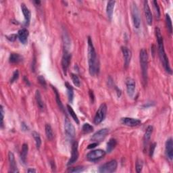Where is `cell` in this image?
Instances as JSON below:
<instances>
[{
    "label": "cell",
    "instance_id": "1",
    "mask_svg": "<svg viewBox=\"0 0 173 173\" xmlns=\"http://www.w3.org/2000/svg\"><path fill=\"white\" fill-rule=\"evenodd\" d=\"M88 63L90 75L91 76L97 75L100 71V62L92 40L90 37L88 38Z\"/></svg>",
    "mask_w": 173,
    "mask_h": 173
},
{
    "label": "cell",
    "instance_id": "2",
    "mask_svg": "<svg viewBox=\"0 0 173 173\" xmlns=\"http://www.w3.org/2000/svg\"><path fill=\"white\" fill-rule=\"evenodd\" d=\"M155 36H156V38H157L159 56H160L161 61H162V62L164 69H165V70L167 72L171 74V75L172 69H171V66H170L168 58V57H167V56L166 54L165 50H164L163 37L161 34V30L158 27H156L155 29Z\"/></svg>",
    "mask_w": 173,
    "mask_h": 173
},
{
    "label": "cell",
    "instance_id": "3",
    "mask_svg": "<svg viewBox=\"0 0 173 173\" xmlns=\"http://www.w3.org/2000/svg\"><path fill=\"white\" fill-rule=\"evenodd\" d=\"M139 59L143 83L146 84L147 81V69H148V56L146 50L142 49L140 51Z\"/></svg>",
    "mask_w": 173,
    "mask_h": 173
},
{
    "label": "cell",
    "instance_id": "4",
    "mask_svg": "<svg viewBox=\"0 0 173 173\" xmlns=\"http://www.w3.org/2000/svg\"><path fill=\"white\" fill-rule=\"evenodd\" d=\"M131 16L133 26H134L136 29H139L141 25V18L139 10L137 5L135 3H133L131 5Z\"/></svg>",
    "mask_w": 173,
    "mask_h": 173
},
{
    "label": "cell",
    "instance_id": "5",
    "mask_svg": "<svg viewBox=\"0 0 173 173\" xmlns=\"http://www.w3.org/2000/svg\"><path fill=\"white\" fill-rule=\"evenodd\" d=\"M107 112V106L106 104H102L99 107L98 111L96 112V114L95 115L94 120H93V123L95 124H100L102 121L104 120L105 117L106 116Z\"/></svg>",
    "mask_w": 173,
    "mask_h": 173
},
{
    "label": "cell",
    "instance_id": "6",
    "mask_svg": "<svg viewBox=\"0 0 173 173\" xmlns=\"http://www.w3.org/2000/svg\"><path fill=\"white\" fill-rule=\"evenodd\" d=\"M118 163L116 160H112L107 162L106 164H103L99 168V172L101 173H111L114 172L117 168Z\"/></svg>",
    "mask_w": 173,
    "mask_h": 173
},
{
    "label": "cell",
    "instance_id": "7",
    "mask_svg": "<svg viewBox=\"0 0 173 173\" xmlns=\"http://www.w3.org/2000/svg\"><path fill=\"white\" fill-rule=\"evenodd\" d=\"M64 130L66 137L70 140H72L75 137V129L71 122L67 117L64 120Z\"/></svg>",
    "mask_w": 173,
    "mask_h": 173
},
{
    "label": "cell",
    "instance_id": "8",
    "mask_svg": "<svg viewBox=\"0 0 173 173\" xmlns=\"http://www.w3.org/2000/svg\"><path fill=\"white\" fill-rule=\"evenodd\" d=\"M106 155V152H104V150L102 149H95L93 150V151L90 152L89 153H88L87 155V158L89 161L95 162L97 161L100 159L104 158Z\"/></svg>",
    "mask_w": 173,
    "mask_h": 173
},
{
    "label": "cell",
    "instance_id": "9",
    "mask_svg": "<svg viewBox=\"0 0 173 173\" xmlns=\"http://www.w3.org/2000/svg\"><path fill=\"white\" fill-rule=\"evenodd\" d=\"M71 57H72L71 53H70L69 51L68 50L64 51V53L62 58V67L64 75H66V72L69 67L70 60H71Z\"/></svg>",
    "mask_w": 173,
    "mask_h": 173
},
{
    "label": "cell",
    "instance_id": "10",
    "mask_svg": "<svg viewBox=\"0 0 173 173\" xmlns=\"http://www.w3.org/2000/svg\"><path fill=\"white\" fill-rule=\"evenodd\" d=\"M108 133L109 130L106 128L102 129H100V130H98V131L96 132L91 137L92 142H95L98 143L101 142L102 140L104 139V138L106 137V135Z\"/></svg>",
    "mask_w": 173,
    "mask_h": 173
},
{
    "label": "cell",
    "instance_id": "11",
    "mask_svg": "<svg viewBox=\"0 0 173 173\" xmlns=\"http://www.w3.org/2000/svg\"><path fill=\"white\" fill-rule=\"evenodd\" d=\"M126 86H127V94L129 97L132 98L135 93V87H136V83L134 79L128 77L126 79Z\"/></svg>",
    "mask_w": 173,
    "mask_h": 173
},
{
    "label": "cell",
    "instance_id": "12",
    "mask_svg": "<svg viewBox=\"0 0 173 173\" xmlns=\"http://www.w3.org/2000/svg\"><path fill=\"white\" fill-rule=\"evenodd\" d=\"M78 158V143L76 141H74L72 145V154L70 160L68 162V166L72 165Z\"/></svg>",
    "mask_w": 173,
    "mask_h": 173
},
{
    "label": "cell",
    "instance_id": "13",
    "mask_svg": "<svg viewBox=\"0 0 173 173\" xmlns=\"http://www.w3.org/2000/svg\"><path fill=\"white\" fill-rule=\"evenodd\" d=\"M121 49H122V52H123V54L124 67L127 68L129 66L130 59H131L132 52H131V51H130L129 48L127 47H122Z\"/></svg>",
    "mask_w": 173,
    "mask_h": 173
},
{
    "label": "cell",
    "instance_id": "14",
    "mask_svg": "<svg viewBox=\"0 0 173 173\" xmlns=\"http://www.w3.org/2000/svg\"><path fill=\"white\" fill-rule=\"evenodd\" d=\"M121 123L126 126L137 127L140 125L141 121L137 118H133L129 117H124L121 118Z\"/></svg>",
    "mask_w": 173,
    "mask_h": 173
},
{
    "label": "cell",
    "instance_id": "15",
    "mask_svg": "<svg viewBox=\"0 0 173 173\" xmlns=\"http://www.w3.org/2000/svg\"><path fill=\"white\" fill-rule=\"evenodd\" d=\"M165 154L166 157L170 160H172L173 158V141L172 138L167 139L165 145Z\"/></svg>",
    "mask_w": 173,
    "mask_h": 173
},
{
    "label": "cell",
    "instance_id": "16",
    "mask_svg": "<svg viewBox=\"0 0 173 173\" xmlns=\"http://www.w3.org/2000/svg\"><path fill=\"white\" fill-rule=\"evenodd\" d=\"M143 10H144L145 16H146L147 23L149 25H152V22H153V16H152V11L151 10H150V8L149 6L148 2H147V1L144 2Z\"/></svg>",
    "mask_w": 173,
    "mask_h": 173
},
{
    "label": "cell",
    "instance_id": "17",
    "mask_svg": "<svg viewBox=\"0 0 173 173\" xmlns=\"http://www.w3.org/2000/svg\"><path fill=\"white\" fill-rule=\"evenodd\" d=\"M8 160H9L10 168L11 172H18V170L17 168V164L15 160L14 155L12 152H8Z\"/></svg>",
    "mask_w": 173,
    "mask_h": 173
},
{
    "label": "cell",
    "instance_id": "18",
    "mask_svg": "<svg viewBox=\"0 0 173 173\" xmlns=\"http://www.w3.org/2000/svg\"><path fill=\"white\" fill-rule=\"evenodd\" d=\"M29 35V30L27 29H25V28H23V29L18 30V37L20 41H21L22 44L24 45L27 43Z\"/></svg>",
    "mask_w": 173,
    "mask_h": 173
},
{
    "label": "cell",
    "instance_id": "19",
    "mask_svg": "<svg viewBox=\"0 0 173 173\" xmlns=\"http://www.w3.org/2000/svg\"><path fill=\"white\" fill-rule=\"evenodd\" d=\"M21 10L22 12L23 13V15L24 17V24L26 26H28L29 24L30 21V12L29 8H28L26 5L24 4H21Z\"/></svg>",
    "mask_w": 173,
    "mask_h": 173
},
{
    "label": "cell",
    "instance_id": "20",
    "mask_svg": "<svg viewBox=\"0 0 173 173\" xmlns=\"http://www.w3.org/2000/svg\"><path fill=\"white\" fill-rule=\"evenodd\" d=\"M153 133V127L152 126H149L147 127V128L146 129V133L144 134V137H143V145H144V147H146L148 145L149 141L151 139L152 135Z\"/></svg>",
    "mask_w": 173,
    "mask_h": 173
},
{
    "label": "cell",
    "instance_id": "21",
    "mask_svg": "<svg viewBox=\"0 0 173 173\" xmlns=\"http://www.w3.org/2000/svg\"><path fill=\"white\" fill-rule=\"evenodd\" d=\"M115 1H109L107 2V7H106V14L107 18L110 20H111L113 16V12H114Z\"/></svg>",
    "mask_w": 173,
    "mask_h": 173
},
{
    "label": "cell",
    "instance_id": "22",
    "mask_svg": "<svg viewBox=\"0 0 173 173\" xmlns=\"http://www.w3.org/2000/svg\"><path fill=\"white\" fill-rule=\"evenodd\" d=\"M28 151H29V146H28V145L27 143H24L22 145L21 153V160L23 164L26 163Z\"/></svg>",
    "mask_w": 173,
    "mask_h": 173
},
{
    "label": "cell",
    "instance_id": "23",
    "mask_svg": "<svg viewBox=\"0 0 173 173\" xmlns=\"http://www.w3.org/2000/svg\"><path fill=\"white\" fill-rule=\"evenodd\" d=\"M45 134H46V137L47 138V139L49 141H52L53 139V138H54V135H53V130L50 124H45Z\"/></svg>",
    "mask_w": 173,
    "mask_h": 173
},
{
    "label": "cell",
    "instance_id": "24",
    "mask_svg": "<svg viewBox=\"0 0 173 173\" xmlns=\"http://www.w3.org/2000/svg\"><path fill=\"white\" fill-rule=\"evenodd\" d=\"M22 56L21 55H19L18 53H11L9 58V61L10 63L12 64H16V63H19L21 61H22Z\"/></svg>",
    "mask_w": 173,
    "mask_h": 173
},
{
    "label": "cell",
    "instance_id": "25",
    "mask_svg": "<svg viewBox=\"0 0 173 173\" xmlns=\"http://www.w3.org/2000/svg\"><path fill=\"white\" fill-rule=\"evenodd\" d=\"M35 98H36V101H37V106L39 107V108L41 110H43L44 107H45L44 103H43V100H42L40 91H39V90L36 91Z\"/></svg>",
    "mask_w": 173,
    "mask_h": 173
},
{
    "label": "cell",
    "instance_id": "26",
    "mask_svg": "<svg viewBox=\"0 0 173 173\" xmlns=\"http://www.w3.org/2000/svg\"><path fill=\"white\" fill-rule=\"evenodd\" d=\"M52 89H53V91H54V93H55V95H56V101H57V104L58 105L59 107L61 109L62 111H63L64 112H65L64 107L63 104H62V103L60 98H59V93H58V90L56 89V88H55L54 87L52 86Z\"/></svg>",
    "mask_w": 173,
    "mask_h": 173
},
{
    "label": "cell",
    "instance_id": "27",
    "mask_svg": "<svg viewBox=\"0 0 173 173\" xmlns=\"http://www.w3.org/2000/svg\"><path fill=\"white\" fill-rule=\"evenodd\" d=\"M65 86H66V89H67V91H68V97H69V101L72 102L73 100V98H74V92H73V88L70 85L66 82L65 83Z\"/></svg>",
    "mask_w": 173,
    "mask_h": 173
},
{
    "label": "cell",
    "instance_id": "28",
    "mask_svg": "<svg viewBox=\"0 0 173 173\" xmlns=\"http://www.w3.org/2000/svg\"><path fill=\"white\" fill-rule=\"evenodd\" d=\"M116 143H117V142H116V140L115 139H110L107 143V152L108 153L111 152L112 150L114 149V147L116 146Z\"/></svg>",
    "mask_w": 173,
    "mask_h": 173
},
{
    "label": "cell",
    "instance_id": "29",
    "mask_svg": "<svg viewBox=\"0 0 173 173\" xmlns=\"http://www.w3.org/2000/svg\"><path fill=\"white\" fill-rule=\"evenodd\" d=\"M67 108H68V111H69L70 115L71 116V117L72 118V119L74 120H75L76 123L79 124V120H78V118L77 115L76 114V113L74 111V110L72 109V107L69 106V105H67Z\"/></svg>",
    "mask_w": 173,
    "mask_h": 173
},
{
    "label": "cell",
    "instance_id": "30",
    "mask_svg": "<svg viewBox=\"0 0 173 173\" xmlns=\"http://www.w3.org/2000/svg\"><path fill=\"white\" fill-rule=\"evenodd\" d=\"M32 135H33V137H34V139H35V140L37 148L39 149L40 148V146L41 145V139L40 136H39V134L38 133L34 131V132H33Z\"/></svg>",
    "mask_w": 173,
    "mask_h": 173
},
{
    "label": "cell",
    "instance_id": "31",
    "mask_svg": "<svg viewBox=\"0 0 173 173\" xmlns=\"http://www.w3.org/2000/svg\"><path fill=\"white\" fill-rule=\"evenodd\" d=\"M166 26H167V29H168V33L171 34L172 33V21H171V18L170 16L166 14Z\"/></svg>",
    "mask_w": 173,
    "mask_h": 173
},
{
    "label": "cell",
    "instance_id": "32",
    "mask_svg": "<svg viewBox=\"0 0 173 173\" xmlns=\"http://www.w3.org/2000/svg\"><path fill=\"white\" fill-rule=\"evenodd\" d=\"M71 78H72V81L73 82L74 85H75V86L79 87L81 86V81H80V79H79L78 76L75 75V74H71Z\"/></svg>",
    "mask_w": 173,
    "mask_h": 173
},
{
    "label": "cell",
    "instance_id": "33",
    "mask_svg": "<svg viewBox=\"0 0 173 173\" xmlns=\"http://www.w3.org/2000/svg\"><path fill=\"white\" fill-rule=\"evenodd\" d=\"M143 166V161L140 160V159H137V160L136 161V165H135L136 172H137V173L141 172V171H142Z\"/></svg>",
    "mask_w": 173,
    "mask_h": 173
},
{
    "label": "cell",
    "instance_id": "34",
    "mask_svg": "<svg viewBox=\"0 0 173 173\" xmlns=\"http://www.w3.org/2000/svg\"><path fill=\"white\" fill-rule=\"evenodd\" d=\"M93 130V127L89 123H85L83 126V131L85 133H91Z\"/></svg>",
    "mask_w": 173,
    "mask_h": 173
},
{
    "label": "cell",
    "instance_id": "35",
    "mask_svg": "<svg viewBox=\"0 0 173 173\" xmlns=\"http://www.w3.org/2000/svg\"><path fill=\"white\" fill-rule=\"evenodd\" d=\"M153 4H154L155 14V16H156L157 18H159L160 17V8H159V5H158L157 1L153 2Z\"/></svg>",
    "mask_w": 173,
    "mask_h": 173
},
{
    "label": "cell",
    "instance_id": "36",
    "mask_svg": "<svg viewBox=\"0 0 173 173\" xmlns=\"http://www.w3.org/2000/svg\"><path fill=\"white\" fill-rule=\"evenodd\" d=\"M83 167L82 166H76L74 167V168H70L69 169V172H81L82 171H83Z\"/></svg>",
    "mask_w": 173,
    "mask_h": 173
},
{
    "label": "cell",
    "instance_id": "37",
    "mask_svg": "<svg viewBox=\"0 0 173 173\" xmlns=\"http://www.w3.org/2000/svg\"><path fill=\"white\" fill-rule=\"evenodd\" d=\"M18 77H19V72H18V70H15L14 72L13 73V75L12 76V78H11V79H10V83H14V82L16 81L17 79L18 78Z\"/></svg>",
    "mask_w": 173,
    "mask_h": 173
},
{
    "label": "cell",
    "instance_id": "38",
    "mask_svg": "<svg viewBox=\"0 0 173 173\" xmlns=\"http://www.w3.org/2000/svg\"><path fill=\"white\" fill-rule=\"evenodd\" d=\"M38 81H39V83H40L42 86L44 87H46V85H47L46 81H45V79L43 76H39L38 77Z\"/></svg>",
    "mask_w": 173,
    "mask_h": 173
},
{
    "label": "cell",
    "instance_id": "39",
    "mask_svg": "<svg viewBox=\"0 0 173 173\" xmlns=\"http://www.w3.org/2000/svg\"><path fill=\"white\" fill-rule=\"evenodd\" d=\"M1 128H4V107L1 106Z\"/></svg>",
    "mask_w": 173,
    "mask_h": 173
},
{
    "label": "cell",
    "instance_id": "40",
    "mask_svg": "<svg viewBox=\"0 0 173 173\" xmlns=\"http://www.w3.org/2000/svg\"><path fill=\"white\" fill-rule=\"evenodd\" d=\"M155 146H156V143H154L151 145V146H150V148H149V155L150 157H152L153 155H154V150L155 149Z\"/></svg>",
    "mask_w": 173,
    "mask_h": 173
},
{
    "label": "cell",
    "instance_id": "41",
    "mask_svg": "<svg viewBox=\"0 0 173 173\" xmlns=\"http://www.w3.org/2000/svg\"><path fill=\"white\" fill-rule=\"evenodd\" d=\"M6 37H7L8 39H9V40L11 41H14L16 39V38L18 37V35L13 34V35H11L10 36H7Z\"/></svg>",
    "mask_w": 173,
    "mask_h": 173
},
{
    "label": "cell",
    "instance_id": "42",
    "mask_svg": "<svg viewBox=\"0 0 173 173\" xmlns=\"http://www.w3.org/2000/svg\"><path fill=\"white\" fill-rule=\"evenodd\" d=\"M98 145V143H95V142H93L92 144H90L89 145V146H88V149H91V148H94L95 147H96Z\"/></svg>",
    "mask_w": 173,
    "mask_h": 173
},
{
    "label": "cell",
    "instance_id": "43",
    "mask_svg": "<svg viewBox=\"0 0 173 173\" xmlns=\"http://www.w3.org/2000/svg\"><path fill=\"white\" fill-rule=\"evenodd\" d=\"M90 97H91V101L92 102H93V101H94V95H93V91H90Z\"/></svg>",
    "mask_w": 173,
    "mask_h": 173
},
{
    "label": "cell",
    "instance_id": "44",
    "mask_svg": "<svg viewBox=\"0 0 173 173\" xmlns=\"http://www.w3.org/2000/svg\"><path fill=\"white\" fill-rule=\"evenodd\" d=\"M22 129H23L24 130H28V127H27V126H26V124H25L24 123H22Z\"/></svg>",
    "mask_w": 173,
    "mask_h": 173
},
{
    "label": "cell",
    "instance_id": "45",
    "mask_svg": "<svg viewBox=\"0 0 173 173\" xmlns=\"http://www.w3.org/2000/svg\"><path fill=\"white\" fill-rule=\"evenodd\" d=\"M27 172H36V170L33 169V168H29V169H28Z\"/></svg>",
    "mask_w": 173,
    "mask_h": 173
}]
</instances>
